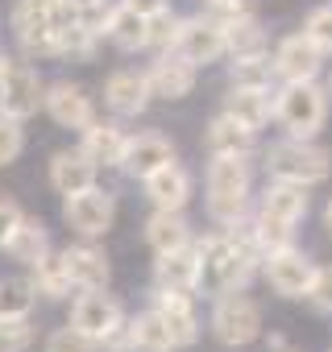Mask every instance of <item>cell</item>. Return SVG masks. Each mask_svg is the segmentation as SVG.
Listing matches in <instances>:
<instances>
[{
  "mask_svg": "<svg viewBox=\"0 0 332 352\" xmlns=\"http://www.w3.org/2000/svg\"><path fill=\"white\" fill-rule=\"evenodd\" d=\"M245 199H249V166L245 157L233 153H216L208 166V212L220 224H237L245 216Z\"/></svg>",
  "mask_w": 332,
  "mask_h": 352,
  "instance_id": "cell-1",
  "label": "cell"
},
{
  "mask_svg": "<svg viewBox=\"0 0 332 352\" xmlns=\"http://www.w3.org/2000/svg\"><path fill=\"white\" fill-rule=\"evenodd\" d=\"M266 170L274 174V179L311 187V183H324L328 174H332V153L320 149V145H311V141L291 137V141H282V145H274L266 153Z\"/></svg>",
  "mask_w": 332,
  "mask_h": 352,
  "instance_id": "cell-2",
  "label": "cell"
},
{
  "mask_svg": "<svg viewBox=\"0 0 332 352\" xmlns=\"http://www.w3.org/2000/svg\"><path fill=\"white\" fill-rule=\"evenodd\" d=\"M274 116L282 120V129L291 137L311 141L324 129V116H328L324 91L315 83H287V91H278V100H274Z\"/></svg>",
  "mask_w": 332,
  "mask_h": 352,
  "instance_id": "cell-3",
  "label": "cell"
},
{
  "mask_svg": "<svg viewBox=\"0 0 332 352\" xmlns=\"http://www.w3.org/2000/svg\"><path fill=\"white\" fill-rule=\"evenodd\" d=\"M212 336L225 344V348H245L262 336V311L253 298H245L241 290H229L216 298V311H212Z\"/></svg>",
  "mask_w": 332,
  "mask_h": 352,
  "instance_id": "cell-4",
  "label": "cell"
},
{
  "mask_svg": "<svg viewBox=\"0 0 332 352\" xmlns=\"http://www.w3.org/2000/svg\"><path fill=\"white\" fill-rule=\"evenodd\" d=\"M46 104V87L30 63H9L0 71V112L13 120H30Z\"/></svg>",
  "mask_w": 332,
  "mask_h": 352,
  "instance_id": "cell-5",
  "label": "cell"
},
{
  "mask_svg": "<svg viewBox=\"0 0 332 352\" xmlns=\"http://www.w3.org/2000/svg\"><path fill=\"white\" fill-rule=\"evenodd\" d=\"M63 220L79 232V236H104L116 220V199L100 187H87L79 195L63 199Z\"/></svg>",
  "mask_w": 332,
  "mask_h": 352,
  "instance_id": "cell-6",
  "label": "cell"
},
{
  "mask_svg": "<svg viewBox=\"0 0 332 352\" xmlns=\"http://www.w3.org/2000/svg\"><path fill=\"white\" fill-rule=\"evenodd\" d=\"M71 323H75L83 336H92L96 344H104L108 336H116V331L125 327V311H121V302H116L112 294L83 290V294L75 298V307H71Z\"/></svg>",
  "mask_w": 332,
  "mask_h": 352,
  "instance_id": "cell-7",
  "label": "cell"
},
{
  "mask_svg": "<svg viewBox=\"0 0 332 352\" xmlns=\"http://www.w3.org/2000/svg\"><path fill=\"white\" fill-rule=\"evenodd\" d=\"M225 50H229V46H225V30H220L212 17H191V21H183V25H179L175 54H183L187 63L208 67V63H216Z\"/></svg>",
  "mask_w": 332,
  "mask_h": 352,
  "instance_id": "cell-8",
  "label": "cell"
},
{
  "mask_svg": "<svg viewBox=\"0 0 332 352\" xmlns=\"http://www.w3.org/2000/svg\"><path fill=\"white\" fill-rule=\"evenodd\" d=\"M320 54L324 50L307 34H291L274 50V75H282L287 83H311L315 71H320Z\"/></svg>",
  "mask_w": 332,
  "mask_h": 352,
  "instance_id": "cell-9",
  "label": "cell"
},
{
  "mask_svg": "<svg viewBox=\"0 0 332 352\" xmlns=\"http://www.w3.org/2000/svg\"><path fill=\"white\" fill-rule=\"evenodd\" d=\"M46 112L59 129H87L96 120V108H92V96L79 87V83H54L46 87Z\"/></svg>",
  "mask_w": 332,
  "mask_h": 352,
  "instance_id": "cell-10",
  "label": "cell"
},
{
  "mask_svg": "<svg viewBox=\"0 0 332 352\" xmlns=\"http://www.w3.org/2000/svg\"><path fill=\"white\" fill-rule=\"evenodd\" d=\"M266 278L270 286L282 294V298H303L311 290V278H315V265L295 253V249H282V253H270L266 257Z\"/></svg>",
  "mask_w": 332,
  "mask_h": 352,
  "instance_id": "cell-11",
  "label": "cell"
},
{
  "mask_svg": "<svg viewBox=\"0 0 332 352\" xmlns=\"http://www.w3.org/2000/svg\"><path fill=\"white\" fill-rule=\"evenodd\" d=\"M200 274H204L200 245L196 249L183 245V249H171V253H158V261H154V282L166 286V290H196Z\"/></svg>",
  "mask_w": 332,
  "mask_h": 352,
  "instance_id": "cell-12",
  "label": "cell"
},
{
  "mask_svg": "<svg viewBox=\"0 0 332 352\" xmlns=\"http://www.w3.org/2000/svg\"><path fill=\"white\" fill-rule=\"evenodd\" d=\"M50 187L67 199V195H79L87 187H96V162L83 153V149H59L50 157Z\"/></svg>",
  "mask_w": 332,
  "mask_h": 352,
  "instance_id": "cell-13",
  "label": "cell"
},
{
  "mask_svg": "<svg viewBox=\"0 0 332 352\" xmlns=\"http://www.w3.org/2000/svg\"><path fill=\"white\" fill-rule=\"evenodd\" d=\"M175 162V145L166 141L162 133H137V137H129V145H125V170L133 174V179H149L154 170H162V166H171Z\"/></svg>",
  "mask_w": 332,
  "mask_h": 352,
  "instance_id": "cell-14",
  "label": "cell"
},
{
  "mask_svg": "<svg viewBox=\"0 0 332 352\" xmlns=\"http://www.w3.org/2000/svg\"><path fill=\"white\" fill-rule=\"evenodd\" d=\"M145 79L158 100H183L196 87V63H187L183 54H166L145 71Z\"/></svg>",
  "mask_w": 332,
  "mask_h": 352,
  "instance_id": "cell-15",
  "label": "cell"
},
{
  "mask_svg": "<svg viewBox=\"0 0 332 352\" xmlns=\"http://www.w3.org/2000/svg\"><path fill=\"white\" fill-rule=\"evenodd\" d=\"M154 311H158L166 323H171L179 348L196 344V336H200V319H196V307H191V290H166V286H158V294H154Z\"/></svg>",
  "mask_w": 332,
  "mask_h": 352,
  "instance_id": "cell-16",
  "label": "cell"
},
{
  "mask_svg": "<svg viewBox=\"0 0 332 352\" xmlns=\"http://www.w3.org/2000/svg\"><path fill=\"white\" fill-rule=\"evenodd\" d=\"M145 183V195H149V204L154 208H166V212H183V204L191 199V179H187V170L183 166H162V170H154L149 179H141Z\"/></svg>",
  "mask_w": 332,
  "mask_h": 352,
  "instance_id": "cell-17",
  "label": "cell"
},
{
  "mask_svg": "<svg viewBox=\"0 0 332 352\" xmlns=\"http://www.w3.org/2000/svg\"><path fill=\"white\" fill-rule=\"evenodd\" d=\"M104 100H108L112 112L137 116V112H145V104L154 100V91H149V79H145V75H137V71H116V75H108V83H104Z\"/></svg>",
  "mask_w": 332,
  "mask_h": 352,
  "instance_id": "cell-18",
  "label": "cell"
},
{
  "mask_svg": "<svg viewBox=\"0 0 332 352\" xmlns=\"http://www.w3.org/2000/svg\"><path fill=\"white\" fill-rule=\"evenodd\" d=\"M50 21H54V46H59V54H67V58H92L100 30H92L87 21H79L67 5H59L50 13Z\"/></svg>",
  "mask_w": 332,
  "mask_h": 352,
  "instance_id": "cell-19",
  "label": "cell"
},
{
  "mask_svg": "<svg viewBox=\"0 0 332 352\" xmlns=\"http://www.w3.org/2000/svg\"><path fill=\"white\" fill-rule=\"evenodd\" d=\"M63 257H67L71 282L79 290H104L108 286L112 265H108V253L104 249H96V245H71V249H63Z\"/></svg>",
  "mask_w": 332,
  "mask_h": 352,
  "instance_id": "cell-20",
  "label": "cell"
},
{
  "mask_svg": "<svg viewBox=\"0 0 332 352\" xmlns=\"http://www.w3.org/2000/svg\"><path fill=\"white\" fill-rule=\"evenodd\" d=\"M13 34H17V42H21V50H25L30 58L59 54V46H54V21H50V13L17 9V13H13Z\"/></svg>",
  "mask_w": 332,
  "mask_h": 352,
  "instance_id": "cell-21",
  "label": "cell"
},
{
  "mask_svg": "<svg viewBox=\"0 0 332 352\" xmlns=\"http://www.w3.org/2000/svg\"><path fill=\"white\" fill-rule=\"evenodd\" d=\"M125 145H129V137L112 124V120H92L87 129H83V153L96 162V166H121L125 162Z\"/></svg>",
  "mask_w": 332,
  "mask_h": 352,
  "instance_id": "cell-22",
  "label": "cell"
},
{
  "mask_svg": "<svg viewBox=\"0 0 332 352\" xmlns=\"http://www.w3.org/2000/svg\"><path fill=\"white\" fill-rule=\"evenodd\" d=\"M145 245H149L154 253L183 249V245H191V228H187V220H183L179 212H166V208H158V212L145 220Z\"/></svg>",
  "mask_w": 332,
  "mask_h": 352,
  "instance_id": "cell-23",
  "label": "cell"
},
{
  "mask_svg": "<svg viewBox=\"0 0 332 352\" xmlns=\"http://www.w3.org/2000/svg\"><path fill=\"white\" fill-rule=\"evenodd\" d=\"M104 34L121 50H141V46H149V17L133 13L129 5H116L108 13V21H104Z\"/></svg>",
  "mask_w": 332,
  "mask_h": 352,
  "instance_id": "cell-24",
  "label": "cell"
},
{
  "mask_svg": "<svg viewBox=\"0 0 332 352\" xmlns=\"http://www.w3.org/2000/svg\"><path fill=\"white\" fill-rule=\"evenodd\" d=\"M229 116H237L241 124H249L253 133L274 116V100H270V87H233L229 91V104H225Z\"/></svg>",
  "mask_w": 332,
  "mask_h": 352,
  "instance_id": "cell-25",
  "label": "cell"
},
{
  "mask_svg": "<svg viewBox=\"0 0 332 352\" xmlns=\"http://www.w3.org/2000/svg\"><path fill=\"white\" fill-rule=\"evenodd\" d=\"M303 191H307L303 183L274 179V183L266 187V195H262V212H266V216H278V220H287V224H299V220L307 216V195H303Z\"/></svg>",
  "mask_w": 332,
  "mask_h": 352,
  "instance_id": "cell-26",
  "label": "cell"
},
{
  "mask_svg": "<svg viewBox=\"0 0 332 352\" xmlns=\"http://www.w3.org/2000/svg\"><path fill=\"white\" fill-rule=\"evenodd\" d=\"M208 149H212V157H216V153L245 157V153L253 149V129H249V124H241L237 116L220 112V116L208 124Z\"/></svg>",
  "mask_w": 332,
  "mask_h": 352,
  "instance_id": "cell-27",
  "label": "cell"
},
{
  "mask_svg": "<svg viewBox=\"0 0 332 352\" xmlns=\"http://www.w3.org/2000/svg\"><path fill=\"white\" fill-rule=\"evenodd\" d=\"M129 331H133V344H137L141 352H175V348H179L171 323H166L154 307H149L145 315H137V319L129 323Z\"/></svg>",
  "mask_w": 332,
  "mask_h": 352,
  "instance_id": "cell-28",
  "label": "cell"
},
{
  "mask_svg": "<svg viewBox=\"0 0 332 352\" xmlns=\"http://www.w3.org/2000/svg\"><path fill=\"white\" fill-rule=\"evenodd\" d=\"M46 253H50L46 224L25 216V220H21V228H17V232H13V241H9V257H13V261H21V265H38Z\"/></svg>",
  "mask_w": 332,
  "mask_h": 352,
  "instance_id": "cell-29",
  "label": "cell"
},
{
  "mask_svg": "<svg viewBox=\"0 0 332 352\" xmlns=\"http://www.w3.org/2000/svg\"><path fill=\"white\" fill-rule=\"evenodd\" d=\"M34 286H38V294H46V298H67L71 294V270H67V257L63 253H46L38 265H34Z\"/></svg>",
  "mask_w": 332,
  "mask_h": 352,
  "instance_id": "cell-30",
  "label": "cell"
},
{
  "mask_svg": "<svg viewBox=\"0 0 332 352\" xmlns=\"http://www.w3.org/2000/svg\"><path fill=\"white\" fill-rule=\"evenodd\" d=\"M225 46L233 58H253V54H266V30L253 21V17H241L233 25H225Z\"/></svg>",
  "mask_w": 332,
  "mask_h": 352,
  "instance_id": "cell-31",
  "label": "cell"
},
{
  "mask_svg": "<svg viewBox=\"0 0 332 352\" xmlns=\"http://www.w3.org/2000/svg\"><path fill=\"white\" fill-rule=\"evenodd\" d=\"M38 298L34 278H5L0 282V319H13V315H30Z\"/></svg>",
  "mask_w": 332,
  "mask_h": 352,
  "instance_id": "cell-32",
  "label": "cell"
},
{
  "mask_svg": "<svg viewBox=\"0 0 332 352\" xmlns=\"http://www.w3.org/2000/svg\"><path fill=\"white\" fill-rule=\"evenodd\" d=\"M253 241H258V249H262L266 257H270V253H282V249H291V224L262 212V216L253 220Z\"/></svg>",
  "mask_w": 332,
  "mask_h": 352,
  "instance_id": "cell-33",
  "label": "cell"
},
{
  "mask_svg": "<svg viewBox=\"0 0 332 352\" xmlns=\"http://www.w3.org/2000/svg\"><path fill=\"white\" fill-rule=\"evenodd\" d=\"M270 58L253 54V58H233V87H270Z\"/></svg>",
  "mask_w": 332,
  "mask_h": 352,
  "instance_id": "cell-34",
  "label": "cell"
},
{
  "mask_svg": "<svg viewBox=\"0 0 332 352\" xmlns=\"http://www.w3.org/2000/svg\"><path fill=\"white\" fill-rule=\"evenodd\" d=\"M30 344H34V323H30V315L0 319V352H25Z\"/></svg>",
  "mask_w": 332,
  "mask_h": 352,
  "instance_id": "cell-35",
  "label": "cell"
},
{
  "mask_svg": "<svg viewBox=\"0 0 332 352\" xmlns=\"http://www.w3.org/2000/svg\"><path fill=\"white\" fill-rule=\"evenodd\" d=\"M46 352H100V344L92 336H83L75 323H67V327H54L46 336Z\"/></svg>",
  "mask_w": 332,
  "mask_h": 352,
  "instance_id": "cell-36",
  "label": "cell"
},
{
  "mask_svg": "<svg viewBox=\"0 0 332 352\" xmlns=\"http://www.w3.org/2000/svg\"><path fill=\"white\" fill-rule=\"evenodd\" d=\"M21 149H25L21 120H13V116H5V112H0V166L17 162V157H21Z\"/></svg>",
  "mask_w": 332,
  "mask_h": 352,
  "instance_id": "cell-37",
  "label": "cell"
},
{
  "mask_svg": "<svg viewBox=\"0 0 332 352\" xmlns=\"http://www.w3.org/2000/svg\"><path fill=\"white\" fill-rule=\"evenodd\" d=\"M179 17L171 13V9H162V13H154L149 17V46H158V50H166V46H171L175 50V38H179Z\"/></svg>",
  "mask_w": 332,
  "mask_h": 352,
  "instance_id": "cell-38",
  "label": "cell"
},
{
  "mask_svg": "<svg viewBox=\"0 0 332 352\" xmlns=\"http://www.w3.org/2000/svg\"><path fill=\"white\" fill-rule=\"evenodd\" d=\"M303 34H307V38H311L324 54H332V5H328V9H315V13L307 17Z\"/></svg>",
  "mask_w": 332,
  "mask_h": 352,
  "instance_id": "cell-39",
  "label": "cell"
},
{
  "mask_svg": "<svg viewBox=\"0 0 332 352\" xmlns=\"http://www.w3.org/2000/svg\"><path fill=\"white\" fill-rule=\"evenodd\" d=\"M63 5L79 17V21H87L92 30H104V21H108V0H63Z\"/></svg>",
  "mask_w": 332,
  "mask_h": 352,
  "instance_id": "cell-40",
  "label": "cell"
},
{
  "mask_svg": "<svg viewBox=\"0 0 332 352\" xmlns=\"http://www.w3.org/2000/svg\"><path fill=\"white\" fill-rule=\"evenodd\" d=\"M208 17L225 30V25L241 21V17H249V0H208Z\"/></svg>",
  "mask_w": 332,
  "mask_h": 352,
  "instance_id": "cell-41",
  "label": "cell"
},
{
  "mask_svg": "<svg viewBox=\"0 0 332 352\" xmlns=\"http://www.w3.org/2000/svg\"><path fill=\"white\" fill-rule=\"evenodd\" d=\"M21 208L13 204V199H5V195H0V249H9V241H13V232L21 228Z\"/></svg>",
  "mask_w": 332,
  "mask_h": 352,
  "instance_id": "cell-42",
  "label": "cell"
},
{
  "mask_svg": "<svg viewBox=\"0 0 332 352\" xmlns=\"http://www.w3.org/2000/svg\"><path fill=\"white\" fill-rule=\"evenodd\" d=\"M307 298H311V307H320V311H332V265L315 270V278H311V290H307Z\"/></svg>",
  "mask_w": 332,
  "mask_h": 352,
  "instance_id": "cell-43",
  "label": "cell"
},
{
  "mask_svg": "<svg viewBox=\"0 0 332 352\" xmlns=\"http://www.w3.org/2000/svg\"><path fill=\"white\" fill-rule=\"evenodd\" d=\"M121 5H129L133 13H141V17H154V13H162L166 9V0H121Z\"/></svg>",
  "mask_w": 332,
  "mask_h": 352,
  "instance_id": "cell-44",
  "label": "cell"
},
{
  "mask_svg": "<svg viewBox=\"0 0 332 352\" xmlns=\"http://www.w3.org/2000/svg\"><path fill=\"white\" fill-rule=\"evenodd\" d=\"M63 0H17V9H34V13H54Z\"/></svg>",
  "mask_w": 332,
  "mask_h": 352,
  "instance_id": "cell-45",
  "label": "cell"
},
{
  "mask_svg": "<svg viewBox=\"0 0 332 352\" xmlns=\"http://www.w3.org/2000/svg\"><path fill=\"white\" fill-rule=\"evenodd\" d=\"M324 224H328V232H332V204H328V212H324Z\"/></svg>",
  "mask_w": 332,
  "mask_h": 352,
  "instance_id": "cell-46",
  "label": "cell"
},
{
  "mask_svg": "<svg viewBox=\"0 0 332 352\" xmlns=\"http://www.w3.org/2000/svg\"><path fill=\"white\" fill-rule=\"evenodd\" d=\"M9 63H13V58H9V54H5V50H0V71H5V67H9Z\"/></svg>",
  "mask_w": 332,
  "mask_h": 352,
  "instance_id": "cell-47",
  "label": "cell"
}]
</instances>
